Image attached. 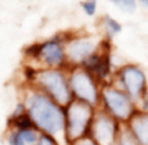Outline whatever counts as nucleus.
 Segmentation results:
<instances>
[{"instance_id": "dca6fc26", "label": "nucleus", "mask_w": 148, "mask_h": 145, "mask_svg": "<svg viewBox=\"0 0 148 145\" xmlns=\"http://www.w3.org/2000/svg\"><path fill=\"white\" fill-rule=\"evenodd\" d=\"M80 8L87 17H96L98 10V0H83L80 1Z\"/></svg>"}, {"instance_id": "f8f14e48", "label": "nucleus", "mask_w": 148, "mask_h": 145, "mask_svg": "<svg viewBox=\"0 0 148 145\" xmlns=\"http://www.w3.org/2000/svg\"><path fill=\"white\" fill-rule=\"evenodd\" d=\"M125 129L140 145H148V112L137 111V114L126 123Z\"/></svg>"}, {"instance_id": "aec40b11", "label": "nucleus", "mask_w": 148, "mask_h": 145, "mask_svg": "<svg viewBox=\"0 0 148 145\" xmlns=\"http://www.w3.org/2000/svg\"><path fill=\"white\" fill-rule=\"evenodd\" d=\"M69 145H97L96 142H93L89 137L87 138H83V140H79L76 142H73V144H69Z\"/></svg>"}, {"instance_id": "423d86ee", "label": "nucleus", "mask_w": 148, "mask_h": 145, "mask_svg": "<svg viewBox=\"0 0 148 145\" xmlns=\"http://www.w3.org/2000/svg\"><path fill=\"white\" fill-rule=\"evenodd\" d=\"M97 108L72 100L65 107V142L73 144L89 137L90 126Z\"/></svg>"}, {"instance_id": "ddd939ff", "label": "nucleus", "mask_w": 148, "mask_h": 145, "mask_svg": "<svg viewBox=\"0 0 148 145\" xmlns=\"http://www.w3.org/2000/svg\"><path fill=\"white\" fill-rule=\"evenodd\" d=\"M98 28H100V33H101L100 36L107 42H112L123 31L122 24L108 14H104L103 17L98 19Z\"/></svg>"}, {"instance_id": "a211bd4d", "label": "nucleus", "mask_w": 148, "mask_h": 145, "mask_svg": "<svg viewBox=\"0 0 148 145\" xmlns=\"http://www.w3.org/2000/svg\"><path fill=\"white\" fill-rule=\"evenodd\" d=\"M38 145H64V144L61 141H58L56 137L47 135V134H42L40 138H39Z\"/></svg>"}, {"instance_id": "39448f33", "label": "nucleus", "mask_w": 148, "mask_h": 145, "mask_svg": "<svg viewBox=\"0 0 148 145\" xmlns=\"http://www.w3.org/2000/svg\"><path fill=\"white\" fill-rule=\"evenodd\" d=\"M107 40L101 36L87 32H66L65 33V51L68 66H83L84 62L101 50Z\"/></svg>"}, {"instance_id": "f3484780", "label": "nucleus", "mask_w": 148, "mask_h": 145, "mask_svg": "<svg viewBox=\"0 0 148 145\" xmlns=\"http://www.w3.org/2000/svg\"><path fill=\"white\" fill-rule=\"evenodd\" d=\"M115 145H140V144L132 137V134H130L126 129H123L122 134L119 135V138H118V141L115 142Z\"/></svg>"}, {"instance_id": "412c9836", "label": "nucleus", "mask_w": 148, "mask_h": 145, "mask_svg": "<svg viewBox=\"0 0 148 145\" xmlns=\"http://www.w3.org/2000/svg\"><path fill=\"white\" fill-rule=\"evenodd\" d=\"M137 3H138V6L143 7L145 11H148V0H137Z\"/></svg>"}, {"instance_id": "6e6552de", "label": "nucleus", "mask_w": 148, "mask_h": 145, "mask_svg": "<svg viewBox=\"0 0 148 145\" xmlns=\"http://www.w3.org/2000/svg\"><path fill=\"white\" fill-rule=\"evenodd\" d=\"M112 83H115L138 105V101L148 90V73L143 65L126 61L116 68Z\"/></svg>"}, {"instance_id": "1a4fd4ad", "label": "nucleus", "mask_w": 148, "mask_h": 145, "mask_svg": "<svg viewBox=\"0 0 148 145\" xmlns=\"http://www.w3.org/2000/svg\"><path fill=\"white\" fill-rule=\"evenodd\" d=\"M123 129L125 126L122 123L97 108L90 126L89 138L97 145H115Z\"/></svg>"}, {"instance_id": "6ab92c4d", "label": "nucleus", "mask_w": 148, "mask_h": 145, "mask_svg": "<svg viewBox=\"0 0 148 145\" xmlns=\"http://www.w3.org/2000/svg\"><path fill=\"white\" fill-rule=\"evenodd\" d=\"M138 111H144L148 112V90L145 91V94L143 95V98L138 101Z\"/></svg>"}, {"instance_id": "9b49d317", "label": "nucleus", "mask_w": 148, "mask_h": 145, "mask_svg": "<svg viewBox=\"0 0 148 145\" xmlns=\"http://www.w3.org/2000/svg\"><path fill=\"white\" fill-rule=\"evenodd\" d=\"M42 133L36 127L25 129H7L6 144L7 145H38Z\"/></svg>"}, {"instance_id": "4468645a", "label": "nucleus", "mask_w": 148, "mask_h": 145, "mask_svg": "<svg viewBox=\"0 0 148 145\" xmlns=\"http://www.w3.org/2000/svg\"><path fill=\"white\" fill-rule=\"evenodd\" d=\"M32 122L26 114V108L24 102H17L13 112L10 114L7 119V129H25V127H32ZM35 127V126H33Z\"/></svg>"}, {"instance_id": "2eb2a0df", "label": "nucleus", "mask_w": 148, "mask_h": 145, "mask_svg": "<svg viewBox=\"0 0 148 145\" xmlns=\"http://www.w3.org/2000/svg\"><path fill=\"white\" fill-rule=\"evenodd\" d=\"M111 3H114L119 10H122L123 13H134L138 7V3L137 0H108Z\"/></svg>"}, {"instance_id": "0eeeda50", "label": "nucleus", "mask_w": 148, "mask_h": 145, "mask_svg": "<svg viewBox=\"0 0 148 145\" xmlns=\"http://www.w3.org/2000/svg\"><path fill=\"white\" fill-rule=\"evenodd\" d=\"M68 80L72 100L87 104L93 108H98L103 84L89 70L82 66L68 68Z\"/></svg>"}, {"instance_id": "7ed1b4c3", "label": "nucleus", "mask_w": 148, "mask_h": 145, "mask_svg": "<svg viewBox=\"0 0 148 145\" xmlns=\"http://www.w3.org/2000/svg\"><path fill=\"white\" fill-rule=\"evenodd\" d=\"M28 86L38 88L64 108L72 101L68 69H35Z\"/></svg>"}, {"instance_id": "f257e3e1", "label": "nucleus", "mask_w": 148, "mask_h": 145, "mask_svg": "<svg viewBox=\"0 0 148 145\" xmlns=\"http://www.w3.org/2000/svg\"><path fill=\"white\" fill-rule=\"evenodd\" d=\"M21 101L26 108V114L32 124L42 134L56 137L65 142V108L51 100L49 95L32 86H24Z\"/></svg>"}, {"instance_id": "f03ea898", "label": "nucleus", "mask_w": 148, "mask_h": 145, "mask_svg": "<svg viewBox=\"0 0 148 145\" xmlns=\"http://www.w3.org/2000/svg\"><path fill=\"white\" fill-rule=\"evenodd\" d=\"M25 64L36 69H68L65 33L35 42L24 50Z\"/></svg>"}, {"instance_id": "20e7f679", "label": "nucleus", "mask_w": 148, "mask_h": 145, "mask_svg": "<svg viewBox=\"0 0 148 145\" xmlns=\"http://www.w3.org/2000/svg\"><path fill=\"white\" fill-rule=\"evenodd\" d=\"M98 109L104 111L123 126H126V123L137 114L138 105L115 83H107L101 87Z\"/></svg>"}, {"instance_id": "9d476101", "label": "nucleus", "mask_w": 148, "mask_h": 145, "mask_svg": "<svg viewBox=\"0 0 148 145\" xmlns=\"http://www.w3.org/2000/svg\"><path fill=\"white\" fill-rule=\"evenodd\" d=\"M118 66L119 65L115 62L114 51H112V43L107 42L101 50L84 62L82 68L89 70L101 84H107V83H112Z\"/></svg>"}]
</instances>
